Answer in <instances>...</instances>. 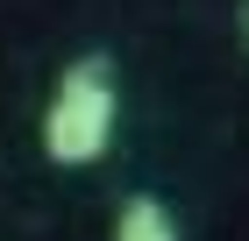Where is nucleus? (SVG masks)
<instances>
[{"label":"nucleus","instance_id":"2","mask_svg":"<svg viewBox=\"0 0 249 241\" xmlns=\"http://www.w3.org/2000/svg\"><path fill=\"white\" fill-rule=\"evenodd\" d=\"M114 241H178L171 206H164V199H150V192L121 199V213H114Z\"/></svg>","mask_w":249,"mask_h":241},{"label":"nucleus","instance_id":"3","mask_svg":"<svg viewBox=\"0 0 249 241\" xmlns=\"http://www.w3.org/2000/svg\"><path fill=\"white\" fill-rule=\"evenodd\" d=\"M235 36H242V50H249V0H242V15H235Z\"/></svg>","mask_w":249,"mask_h":241},{"label":"nucleus","instance_id":"1","mask_svg":"<svg viewBox=\"0 0 249 241\" xmlns=\"http://www.w3.org/2000/svg\"><path fill=\"white\" fill-rule=\"evenodd\" d=\"M114 121H121V85H114V57H71L57 78V93L43 107V156L57 170H86L114 149Z\"/></svg>","mask_w":249,"mask_h":241}]
</instances>
